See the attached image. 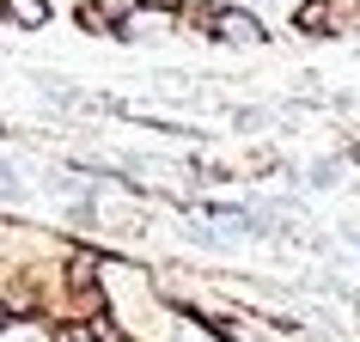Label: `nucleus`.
Returning <instances> with one entry per match:
<instances>
[{
	"label": "nucleus",
	"mask_w": 360,
	"mask_h": 342,
	"mask_svg": "<svg viewBox=\"0 0 360 342\" xmlns=\"http://www.w3.org/2000/svg\"><path fill=\"white\" fill-rule=\"evenodd\" d=\"M214 25H220V37H232V43H250V37H263V25L250 19V13H214Z\"/></svg>",
	"instance_id": "nucleus-1"
},
{
	"label": "nucleus",
	"mask_w": 360,
	"mask_h": 342,
	"mask_svg": "<svg viewBox=\"0 0 360 342\" xmlns=\"http://www.w3.org/2000/svg\"><path fill=\"white\" fill-rule=\"evenodd\" d=\"M43 13H49L43 0H13V19H25V25H43Z\"/></svg>",
	"instance_id": "nucleus-2"
},
{
	"label": "nucleus",
	"mask_w": 360,
	"mask_h": 342,
	"mask_svg": "<svg viewBox=\"0 0 360 342\" xmlns=\"http://www.w3.org/2000/svg\"><path fill=\"white\" fill-rule=\"evenodd\" d=\"M311 184H318V190H330V184H336V165H330V159H323V165H311Z\"/></svg>",
	"instance_id": "nucleus-3"
},
{
	"label": "nucleus",
	"mask_w": 360,
	"mask_h": 342,
	"mask_svg": "<svg viewBox=\"0 0 360 342\" xmlns=\"http://www.w3.org/2000/svg\"><path fill=\"white\" fill-rule=\"evenodd\" d=\"M354 245H360V232H354Z\"/></svg>",
	"instance_id": "nucleus-4"
},
{
	"label": "nucleus",
	"mask_w": 360,
	"mask_h": 342,
	"mask_svg": "<svg viewBox=\"0 0 360 342\" xmlns=\"http://www.w3.org/2000/svg\"><path fill=\"white\" fill-rule=\"evenodd\" d=\"M0 318H6V312H0Z\"/></svg>",
	"instance_id": "nucleus-5"
}]
</instances>
